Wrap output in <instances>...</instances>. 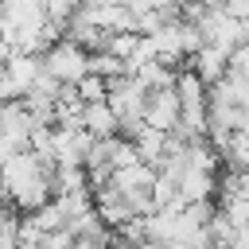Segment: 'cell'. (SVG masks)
<instances>
[{
	"mask_svg": "<svg viewBox=\"0 0 249 249\" xmlns=\"http://www.w3.org/2000/svg\"><path fill=\"white\" fill-rule=\"evenodd\" d=\"M43 70H47L54 82H62V86H78V82L89 74V54H86L78 43L62 39V43H54V47L43 54Z\"/></svg>",
	"mask_w": 249,
	"mask_h": 249,
	"instance_id": "cell-1",
	"label": "cell"
},
{
	"mask_svg": "<svg viewBox=\"0 0 249 249\" xmlns=\"http://www.w3.org/2000/svg\"><path fill=\"white\" fill-rule=\"evenodd\" d=\"M179 121H183V101H179V93H175V89H152V93H148V128L171 132Z\"/></svg>",
	"mask_w": 249,
	"mask_h": 249,
	"instance_id": "cell-2",
	"label": "cell"
},
{
	"mask_svg": "<svg viewBox=\"0 0 249 249\" xmlns=\"http://www.w3.org/2000/svg\"><path fill=\"white\" fill-rule=\"evenodd\" d=\"M191 70L206 82V89H214V86H222L226 74H230V54L218 51V47H202V51L191 58Z\"/></svg>",
	"mask_w": 249,
	"mask_h": 249,
	"instance_id": "cell-3",
	"label": "cell"
},
{
	"mask_svg": "<svg viewBox=\"0 0 249 249\" xmlns=\"http://www.w3.org/2000/svg\"><path fill=\"white\" fill-rule=\"evenodd\" d=\"M82 128H86L93 140H109V136L121 132V121H117V113L109 109V101H101V105H86V113H82Z\"/></svg>",
	"mask_w": 249,
	"mask_h": 249,
	"instance_id": "cell-4",
	"label": "cell"
},
{
	"mask_svg": "<svg viewBox=\"0 0 249 249\" xmlns=\"http://www.w3.org/2000/svg\"><path fill=\"white\" fill-rule=\"evenodd\" d=\"M89 74H97V78L113 82V78H124V74H128V62H124V58H117L113 51H109V54H89Z\"/></svg>",
	"mask_w": 249,
	"mask_h": 249,
	"instance_id": "cell-5",
	"label": "cell"
}]
</instances>
